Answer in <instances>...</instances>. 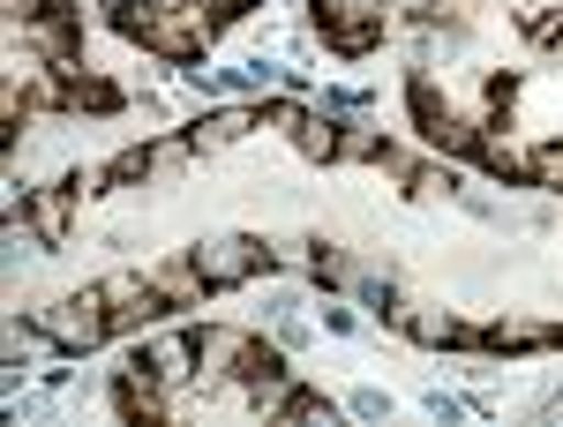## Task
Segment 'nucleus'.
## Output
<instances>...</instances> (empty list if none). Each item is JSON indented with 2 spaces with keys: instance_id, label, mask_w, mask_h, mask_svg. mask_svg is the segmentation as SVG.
Segmentation results:
<instances>
[{
  "instance_id": "obj_2",
  "label": "nucleus",
  "mask_w": 563,
  "mask_h": 427,
  "mask_svg": "<svg viewBox=\"0 0 563 427\" xmlns=\"http://www.w3.org/2000/svg\"><path fill=\"white\" fill-rule=\"evenodd\" d=\"M188 256V270L211 285V293H233V285H249V278H263V270H278V248L271 240H256V233H218V240H196V248H180Z\"/></svg>"
},
{
  "instance_id": "obj_8",
  "label": "nucleus",
  "mask_w": 563,
  "mask_h": 427,
  "mask_svg": "<svg viewBox=\"0 0 563 427\" xmlns=\"http://www.w3.org/2000/svg\"><path fill=\"white\" fill-rule=\"evenodd\" d=\"M339 166H390V172H406V150H398V143H390L384 128H361V121H346Z\"/></svg>"
},
{
  "instance_id": "obj_10",
  "label": "nucleus",
  "mask_w": 563,
  "mask_h": 427,
  "mask_svg": "<svg viewBox=\"0 0 563 427\" xmlns=\"http://www.w3.org/2000/svg\"><path fill=\"white\" fill-rule=\"evenodd\" d=\"M519 31L533 45H563V0H519Z\"/></svg>"
},
{
  "instance_id": "obj_9",
  "label": "nucleus",
  "mask_w": 563,
  "mask_h": 427,
  "mask_svg": "<svg viewBox=\"0 0 563 427\" xmlns=\"http://www.w3.org/2000/svg\"><path fill=\"white\" fill-rule=\"evenodd\" d=\"M256 413H278V420H331V397H316V390L286 383V390H278V397H263Z\"/></svg>"
},
{
  "instance_id": "obj_3",
  "label": "nucleus",
  "mask_w": 563,
  "mask_h": 427,
  "mask_svg": "<svg viewBox=\"0 0 563 427\" xmlns=\"http://www.w3.org/2000/svg\"><path fill=\"white\" fill-rule=\"evenodd\" d=\"M384 8H390V0H308L316 31H323V45H331L339 60H368V53H384Z\"/></svg>"
},
{
  "instance_id": "obj_7",
  "label": "nucleus",
  "mask_w": 563,
  "mask_h": 427,
  "mask_svg": "<svg viewBox=\"0 0 563 427\" xmlns=\"http://www.w3.org/2000/svg\"><path fill=\"white\" fill-rule=\"evenodd\" d=\"M339 143H346V121H339V113H294V150H301V158L339 166Z\"/></svg>"
},
{
  "instance_id": "obj_6",
  "label": "nucleus",
  "mask_w": 563,
  "mask_h": 427,
  "mask_svg": "<svg viewBox=\"0 0 563 427\" xmlns=\"http://www.w3.org/2000/svg\"><path fill=\"white\" fill-rule=\"evenodd\" d=\"M158 383H166V375L135 352V368L113 383V413H121V420H166V413H174V397H166Z\"/></svg>"
},
{
  "instance_id": "obj_5",
  "label": "nucleus",
  "mask_w": 563,
  "mask_h": 427,
  "mask_svg": "<svg viewBox=\"0 0 563 427\" xmlns=\"http://www.w3.org/2000/svg\"><path fill=\"white\" fill-rule=\"evenodd\" d=\"M90 188H98V172H68V180H53V188H31V195H23V217H31V233L45 240V256H53V248H68L76 203H84Z\"/></svg>"
},
{
  "instance_id": "obj_1",
  "label": "nucleus",
  "mask_w": 563,
  "mask_h": 427,
  "mask_svg": "<svg viewBox=\"0 0 563 427\" xmlns=\"http://www.w3.org/2000/svg\"><path fill=\"white\" fill-rule=\"evenodd\" d=\"M106 307H113V300H106V285H84V293L53 300V307H31V323L53 338V352H60V360H76V352H90V345H106L113 330H121V315H106Z\"/></svg>"
},
{
  "instance_id": "obj_4",
  "label": "nucleus",
  "mask_w": 563,
  "mask_h": 427,
  "mask_svg": "<svg viewBox=\"0 0 563 427\" xmlns=\"http://www.w3.org/2000/svg\"><path fill=\"white\" fill-rule=\"evenodd\" d=\"M23 53L38 68H84V8H38V15H23Z\"/></svg>"
}]
</instances>
